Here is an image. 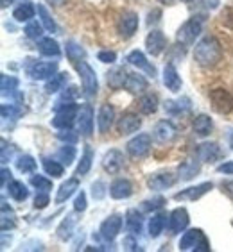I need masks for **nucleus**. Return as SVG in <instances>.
<instances>
[{"instance_id":"f257e3e1","label":"nucleus","mask_w":233,"mask_h":252,"mask_svg":"<svg viewBox=\"0 0 233 252\" xmlns=\"http://www.w3.org/2000/svg\"><path fill=\"white\" fill-rule=\"evenodd\" d=\"M223 58V47L217 41L215 36H204L199 39V43L194 49V59L195 63L204 68H212L221 61Z\"/></svg>"},{"instance_id":"f03ea898","label":"nucleus","mask_w":233,"mask_h":252,"mask_svg":"<svg viewBox=\"0 0 233 252\" xmlns=\"http://www.w3.org/2000/svg\"><path fill=\"white\" fill-rule=\"evenodd\" d=\"M78 106L72 104V102H67V104H61L59 102L56 106V117L52 118V126L58 127V129H70L74 124V120L78 118Z\"/></svg>"},{"instance_id":"7ed1b4c3","label":"nucleus","mask_w":233,"mask_h":252,"mask_svg":"<svg viewBox=\"0 0 233 252\" xmlns=\"http://www.w3.org/2000/svg\"><path fill=\"white\" fill-rule=\"evenodd\" d=\"M180 249L181 251H210V243L208 240L204 238L203 231L201 229H190L181 236L180 240Z\"/></svg>"},{"instance_id":"20e7f679","label":"nucleus","mask_w":233,"mask_h":252,"mask_svg":"<svg viewBox=\"0 0 233 252\" xmlns=\"http://www.w3.org/2000/svg\"><path fill=\"white\" fill-rule=\"evenodd\" d=\"M76 68L79 72V77H81V84H83V90L88 97H93L99 90V83H97V75L93 72V68L86 63V61H79L76 63Z\"/></svg>"},{"instance_id":"39448f33","label":"nucleus","mask_w":233,"mask_h":252,"mask_svg":"<svg viewBox=\"0 0 233 252\" xmlns=\"http://www.w3.org/2000/svg\"><path fill=\"white\" fill-rule=\"evenodd\" d=\"M210 102L212 107L221 115H228L233 111V95L224 88H215L210 92Z\"/></svg>"},{"instance_id":"423d86ee","label":"nucleus","mask_w":233,"mask_h":252,"mask_svg":"<svg viewBox=\"0 0 233 252\" xmlns=\"http://www.w3.org/2000/svg\"><path fill=\"white\" fill-rule=\"evenodd\" d=\"M199 34H201V20L194 16V18L187 20V22L181 25L178 34H176V39H178V43H181V45H192Z\"/></svg>"},{"instance_id":"0eeeda50","label":"nucleus","mask_w":233,"mask_h":252,"mask_svg":"<svg viewBox=\"0 0 233 252\" xmlns=\"http://www.w3.org/2000/svg\"><path fill=\"white\" fill-rule=\"evenodd\" d=\"M138 29V15L135 11H124L116 22V31L122 38H131Z\"/></svg>"},{"instance_id":"6e6552de","label":"nucleus","mask_w":233,"mask_h":252,"mask_svg":"<svg viewBox=\"0 0 233 252\" xmlns=\"http://www.w3.org/2000/svg\"><path fill=\"white\" fill-rule=\"evenodd\" d=\"M151 145H153V138L151 134H138L135 136L131 141H127V152L133 156V158H144L146 154H149Z\"/></svg>"},{"instance_id":"1a4fd4ad","label":"nucleus","mask_w":233,"mask_h":252,"mask_svg":"<svg viewBox=\"0 0 233 252\" xmlns=\"http://www.w3.org/2000/svg\"><path fill=\"white\" fill-rule=\"evenodd\" d=\"M102 168L106 170L108 174H118L124 168V154L116 149L108 151L102 158Z\"/></svg>"},{"instance_id":"9d476101","label":"nucleus","mask_w":233,"mask_h":252,"mask_svg":"<svg viewBox=\"0 0 233 252\" xmlns=\"http://www.w3.org/2000/svg\"><path fill=\"white\" fill-rule=\"evenodd\" d=\"M146 47L151 56H160V54L167 49L165 34L161 32V31H151L146 38Z\"/></svg>"},{"instance_id":"9b49d317","label":"nucleus","mask_w":233,"mask_h":252,"mask_svg":"<svg viewBox=\"0 0 233 252\" xmlns=\"http://www.w3.org/2000/svg\"><path fill=\"white\" fill-rule=\"evenodd\" d=\"M176 134H178V131L169 120H160L153 129V136L158 143H170L176 138Z\"/></svg>"},{"instance_id":"f8f14e48","label":"nucleus","mask_w":233,"mask_h":252,"mask_svg":"<svg viewBox=\"0 0 233 252\" xmlns=\"http://www.w3.org/2000/svg\"><path fill=\"white\" fill-rule=\"evenodd\" d=\"M78 124H79V131L83 136H92L93 134V109L90 104H84L81 106L78 113Z\"/></svg>"},{"instance_id":"ddd939ff","label":"nucleus","mask_w":233,"mask_h":252,"mask_svg":"<svg viewBox=\"0 0 233 252\" xmlns=\"http://www.w3.org/2000/svg\"><path fill=\"white\" fill-rule=\"evenodd\" d=\"M122 217L120 215H112V217H108L104 222L101 223V236L106 238V240H115L116 234L120 233L122 229Z\"/></svg>"},{"instance_id":"4468645a","label":"nucleus","mask_w":233,"mask_h":252,"mask_svg":"<svg viewBox=\"0 0 233 252\" xmlns=\"http://www.w3.org/2000/svg\"><path fill=\"white\" fill-rule=\"evenodd\" d=\"M189 213H187V209L185 208H176L169 217V229L172 234H178L181 233L183 229H187L189 225Z\"/></svg>"},{"instance_id":"2eb2a0df","label":"nucleus","mask_w":233,"mask_h":252,"mask_svg":"<svg viewBox=\"0 0 233 252\" xmlns=\"http://www.w3.org/2000/svg\"><path fill=\"white\" fill-rule=\"evenodd\" d=\"M176 183V177L169 172H160V174H153L147 177V186L155 191H161L167 189Z\"/></svg>"},{"instance_id":"dca6fc26","label":"nucleus","mask_w":233,"mask_h":252,"mask_svg":"<svg viewBox=\"0 0 233 252\" xmlns=\"http://www.w3.org/2000/svg\"><path fill=\"white\" fill-rule=\"evenodd\" d=\"M142 126V120L138 115H135V113H126V115H122L120 120H118V124H116V129H118V132L120 134H133V132H136L138 129H140Z\"/></svg>"},{"instance_id":"f3484780","label":"nucleus","mask_w":233,"mask_h":252,"mask_svg":"<svg viewBox=\"0 0 233 252\" xmlns=\"http://www.w3.org/2000/svg\"><path fill=\"white\" fill-rule=\"evenodd\" d=\"M113 118H115V109L110 104H102L97 115V126L101 134H106L113 126Z\"/></svg>"},{"instance_id":"a211bd4d","label":"nucleus","mask_w":233,"mask_h":252,"mask_svg":"<svg viewBox=\"0 0 233 252\" xmlns=\"http://www.w3.org/2000/svg\"><path fill=\"white\" fill-rule=\"evenodd\" d=\"M133 193V185L131 181L127 179H115L110 186V195H112L113 199H127V197H131Z\"/></svg>"},{"instance_id":"6ab92c4d","label":"nucleus","mask_w":233,"mask_h":252,"mask_svg":"<svg viewBox=\"0 0 233 252\" xmlns=\"http://www.w3.org/2000/svg\"><path fill=\"white\" fill-rule=\"evenodd\" d=\"M163 84L167 86V90L174 93L181 90V77L178 70L174 68V64H167L165 70H163Z\"/></svg>"},{"instance_id":"aec40b11","label":"nucleus","mask_w":233,"mask_h":252,"mask_svg":"<svg viewBox=\"0 0 233 252\" xmlns=\"http://www.w3.org/2000/svg\"><path fill=\"white\" fill-rule=\"evenodd\" d=\"M212 188H214L212 183H203V185H197V186H194V188L185 189V191H181V193H176V200H181V199L197 200V199H201L204 193H208Z\"/></svg>"},{"instance_id":"412c9836","label":"nucleus","mask_w":233,"mask_h":252,"mask_svg":"<svg viewBox=\"0 0 233 252\" xmlns=\"http://www.w3.org/2000/svg\"><path fill=\"white\" fill-rule=\"evenodd\" d=\"M201 159H187L183 161L180 166H178V174H180V179L181 181H190L194 177L195 174H199V168H201Z\"/></svg>"},{"instance_id":"4be33fe9","label":"nucleus","mask_w":233,"mask_h":252,"mask_svg":"<svg viewBox=\"0 0 233 252\" xmlns=\"http://www.w3.org/2000/svg\"><path fill=\"white\" fill-rule=\"evenodd\" d=\"M127 61H129L133 66L140 68V70H146L151 77H155V73H156L155 66H151V64L147 63V58L144 56V52H140V50H131V52L127 54Z\"/></svg>"},{"instance_id":"5701e85b","label":"nucleus","mask_w":233,"mask_h":252,"mask_svg":"<svg viewBox=\"0 0 233 252\" xmlns=\"http://www.w3.org/2000/svg\"><path fill=\"white\" fill-rule=\"evenodd\" d=\"M197 158L203 163H212L217 158H221V149H219L217 143H201L199 149H197Z\"/></svg>"},{"instance_id":"b1692460","label":"nucleus","mask_w":233,"mask_h":252,"mask_svg":"<svg viewBox=\"0 0 233 252\" xmlns=\"http://www.w3.org/2000/svg\"><path fill=\"white\" fill-rule=\"evenodd\" d=\"M56 68L58 66L54 63H36L31 66L29 73L33 79H49V77H54Z\"/></svg>"},{"instance_id":"393cba45","label":"nucleus","mask_w":233,"mask_h":252,"mask_svg":"<svg viewBox=\"0 0 233 252\" xmlns=\"http://www.w3.org/2000/svg\"><path fill=\"white\" fill-rule=\"evenodd\" d=\"M127 77H129V73L126 72V68H113L112 72L108 73V84L113 90H120L126 86Z\"/></svg>"},{"instance_id":"a878e982","label":"nucleus","mask_w":233,"mask_h":252,"mask_svg":"<svg viewBox=\"0 0 233 252\" xmlns=\"http://www.w3.org/2000/svg\"><path fill=\"white\" fill-rule=\"evenodd\" d=\"M79 188V181L78 179H68L67 183L61 185V188L58 189V195H56V202L61 204L65 202L67 199H70L74 193H76V189Z\"/></svg>"},{"instance_id":"bb28decb","label":"nucleus","mask_w":233,"mask_h":252,"mask_svg":"<svg viewBox=\"0 0 233 252\" xmlns=\"http://www.w3.org/2000/svg\"><path fill=\"white\" fill-rule=\"evenodd\" d=\"M158 109V97L156 95H144V97L138 98V111L142 115H153V113Z\"/></svg>"},{"instance_id":"cd10ccee","label":"nucleus","mask_w":233,"mask_h":252,"mask_svg":"<svg viewBox=\"0 0 233 252\" xmlns=\"http://www.w3.org/2000/svg\"><path fill=\"white\" fill-rule=\"evenodd\" d=\"M7 191H9L11 199H15L16 202H24L27 199V195H29L27 186L24 183H20V181H11L9 186H7Z\"/></svg>"},{"instance_id":"c85d7f7f","label":"nucleus","mask_w":233,"mask_h":252,"mask_svg":"<svg viewBox=\"0 0 233 252\" xmlns=\"http://www.w3.org/2000/svg\"><path fill=\"white\" fill-rule=\"evenodd\" d=\"M192 127H194V132L197 136H208L212 131V118L208 115H199V117H195Z\"/></svg>"},{"instance_id":"c756f323","label":"nucleus","mask_w":233,"mask_h":252,"mask_svg":"<svg viewBox=\"0 0 233 252\" xmlns=\"http://www.w3.org/2000/svg\"><path fill=\"white\" fill-rule=\"evenodd\" d=\"M147 88V81L144 75H138V73H129V77L126 81V90L131 93L144 92Z\"/></svg>"},{"instance_id":"7c9ffc66","label":"nucleus","mask_w":233,"mask_h":252,"mask_svg":"<svg viewBox=\"0 0 233 252\" xmlns=\"http://www.w3.org/2000/svg\"><path fill=\"white\" fill-rule=\"evenodd\" d=\"M126 229L129 233H140L142 229V215L136 209H129L126 215Z\"/></svg>"},{"instance_id":"2f4dec72","label":"nucleus","mask_w":233,"mask_h":252,"mask_svg":"<svg viewBox=\"0 0 233 252\" xmlns=\"http://www.w3.org/2000/svg\"><path fill=\"white\" fill-rule=\"evenodd\" d=\"M167 223V219L165 215H153V219L149 220V234L153 238H158L161 234V231H163V227H165Z\"/></svg>"},{"instance_id":"473e14b6","label":"nucleus","mask_w":233,"mask_h":252,"mask_svg":"<svg viewBox=\"0 0 233 252\" xmlns=\"http://www.w3.org/2000/svg\"><path fill=\"white\" fill-rule=\"evenodd\" d=\"M74 225H76V217H74V215H68L67 219L59 223V227H58V238L59 240H63L65 242V240H68V238L72 236Z\"/></svg>"},{"instance_id":"72a5a7b5","label":"nucleus","mask_w":233,"mask_h":252,"mask_svg":"<svg viewBox=\"0 0 233 252\" xmlns=\"http://www.w3.org/2000/svg\"><path fill=\"white\" fill-rule=\"evenodd\" d=\"M38 49L39 52L43 54V56H58L59 54V45L56 39L52 38H41L38 43Z\"/></svg>"},{"instance_id":"f704fd0d","label":"nucleus","mask_w":233,"mask_h":252,"mask_svg":"<svg viewBox=\"0 0 233 252\" xmlns=\"http://www.w3.org/2000/svg\"><path fill=\"white\" fill-rule=\"evenodd\" d=\"M34 11L36 9H34L31 4H22L15 9L13 16H15V20H18V22H29L31 18H34Z\"/></svg>"},{"instance_id":"c9c22d12","label":"nucleus","mask_w":233,"mask_h":252,"mask_svg":"<svg viewBox=\"0 0 233 252\" xmlns=\"http://www.w3.org/2000/svg\"><path fill=\"white\" fill-rule=\"evenodd\" d=\"M67 58L72 61V63H79V61H83L84 58V50L79 47L76 41H68L67 43Z\"/></svg>"},{"instance_id":"e433bc0d","label":"nucleus","mask_w":233,"mask_h":252,"mask_svg":"<svg viewBox=\"0 0 233 252\" xmlns=\"http://www.w3.org/2000/svg\"><path fill=\"white\" fill-rule=\"evenodd\" d=\"M190 109V100L189 98H183V100H178V102H165V111L170 113V115H178L181 111H189Z\"/></svg>"},{"instance_id":"4c0bfd02","label":"nucleus","mask_w":233,"mask_h":252,"mask_svg":"<svg viewBox=\"0 0 233 252\" xmlns=\"http://www.w3.org/2000/svg\"><path fill=\"white\" fill-rule=\"evenodd\" d=\"M92 159H93V151L88 147L86 151H84V154L81 156V161H79L78 175H84L90 172V168H92Z\"/></svg>"},{"instance_id":"58836bf2","label":"nucleus","mask_w":233,"mask_h":252,"mask_svg":"<svg viewBox=\"0 0 233 252\" xmlns=\"http://www.w3.org/2000/svg\"><path fill=\"white\" fill-rule=\"evenodd\" d=\"M63 163L61 161H52V159H43V168L45 172L49 175H52V177H61L63 175Z\"/></svg>"},{"instance_id":"ea45409f","label":"nucleus","mask_w":233,"mask_h":252,"mask_svg":"<svg viewBox=\"0 0 233 252\" xmlns=\"http://www.w3.org/2000/svg\"><path fill=\"white\" fill-rule=\"evenodd\" d=\"M65 81H67V73H56V75H54V77L50 79L49 83H47L45 90H47V93H56V92H59V90H63Z\"/></svg>"},{"instance_id":"a19ab883","label":"nucleus","mask_w":233,"mask_h":252,"mask_svg":"<svg viewBox=\"0 0 233 252\" xmlns=\"http://www.w3.org/2000/svg\"><path fill=\"white\" fill-rule=\"evenodd\" d=\"M76 154H78V152H76V149H74L72 145H65V147H61V149H59L58 159L61 161L63 165L68 166L74 159H76Z\"/></svg>"},{"instance_id":"79ce46f5","label":"nucleus","mask_w":233,"mask_h":252,"mask_svg":"<svg viewBox=\"0 0 233 252\" xmlns=\"http://www.w3.org/2000/svg\"><path fill=\"white\" fill-rule=\"evenodd\" d=\"M38 15L39 18H41V24H43V27L49 32H54L56 31V22L52 20V16L49 15V11H47V7L45 5H38Z\"/></svg>"},{"instance_id":"37998d69","label":"nucleus","mask_w":233,"mask_h":252,"mask_svg":"<svg viewBox=\"0 0 233 252\" xmlns=\"http://www.w3.org/2000/svg\"><path fill=\"white\" fill-rule=\"evenodd\" d=\"M16 166H18L20 172H24V174H29L36 168V161L31 158V156H20L18 161H16Z\"/></svg>"},{"instance_id":"c03bdc74","label":"nucleus","mask_w":233,"mask_h":252,"mask_svg":"<svg viewBox=\"0 0 233 252\" xmlns=\"http://www.w3.org/2000/svg\"><path fill=\"white\" fill-rule=\"evenodd\" d=\"M25 34L33 39H38V38H41L43 29H41V25H39L38 22H29V24L25 25Z\"/></svg>"},{"instance_id":"a18cd8bd","label":"nucleus","mask_w":233,"mask_h":252,"mask_svg":"<svg viewBox=\"0 0 233 252\" xmlns=\"http://www.w3.org/2000/svg\"><path fill=\"white\" fill-rule=\"evenodd\" d=\"M31 183H33V186H36L39 191H49V189L52 188V183H50L49 179L41 177V175H33Z\"/></svg>"},{"instance_id":"49530a36","label":"nucleus","mask_w":233,"mask_h":252,"mask_svg":"<svg viewBox=\"0 0 233 252\" xmlns=\"http://www.w3.org/2000/svg\"><path fill=\"white\" fill-rule=\"evenodd\" d=\"M92 195L95 200H101L104 195H106V185L102 183V181H97V183H93L92 185Z\"/></svg>"},{"instance_id":"de8ad7c7","label":"nucleus","mask_w":233,"mask_h":252,"mask_svg":"<svg viewBox=\"0 0 233 252\" xmlns=\"http://www.w3.org/2000/svg\"><path fill=\"white\" fill-rule=\"evenodd\" d=\"M163 204H165V199H163V197H155V199H149L144 202V209H146V211H153V209L161 208Z\"/></svg>"},{"instance_id":"09e8293b","label":"nucleus","mask_w":233,"mask_h":252,"mask_svg":"<svg viewBox=\"0 0 233 252\" xmlns=\"http://www.w3.org/2000/svg\"><path fill=\"white\" fill-rule=\"evenodd\" d=\"M221 20H223V24L226 25L228 29H233V5H228V7L223 11Z\"/></svg>"},{"instance_id":"8fccbe9b","label":"nucleus","mask_w":233,"mask_h":252,"mask_svg":"<svg viewBox=\"0 0 233 252\" xmlns=\"http://www.w3.org/2000/svg\"><path fill=\"white\" fill-rule=\"evenodd\" d=\"M16 86H18V81H16L15 77H7V75H2V92L7 93V90H9V92H13Z\"/></svg>"},{"instance_id":"3c124183","label":"nucleus","mask_w":233,"mask_h":252,"mask_svg":"<svg viewBox=\"0 0 233 252\" xmlns=\"http://www.w3.org/2000/svg\"><path fill=\"white\" fill-rule=\"evenodd\" d=\"M99 61H102V63H115L116 59V54L113 52V50H101V52L97 54Z\"/></svg>"},{"instance_id":"603ef678","label":"nucleus","mask_w":233,"mask_h":252,"mask_svg":"<svg viewBox=\"0 0 233 252\" xmlns=\"http://www.w3.org/2000/svg\"><path fill=\"white\" fill-rule=\"evenodd\" d=\"M47 204H49V195H47V191H39V193L36 195V199H34V208L43 209Z\"/></svg>"},{"instance_id":"864d4df0","label":"nucleus","mask_w":233,"mask_h":252,"mask_svg":"<svg viewBox=\"0 0 233 252\" xmlns=\"http://www.w3.org/2000/svg\"><path fill=\"white\" fill-rule=\"evenodd\" d=\"M74 209L76 211H84L86 209V195L81 191V193L76 197V202H74Z\"/></svg>"},{"instance_id":"5fc2aeb1","label":"nucleus","mask_w":233,"mask_h":252,"mask_svg":"<svg viewBox=\"0 0 233 252\" xmlns=\"http://www.w3.org/2000/svg\"><path fill=\"white\" fill-rule=\"evenodd\" d=\"M219 172L221 174H233V161H228V163H223V165L219 166Z\"/></svg>"},{"instance_id":"6e6d98bb","label":"nucleus","mask_w":233,"mask_h":252,"mask_svg":"<svg viewBox=\"0 0 233 252\" xmlns=\"http://www.w3.org/2000/svg\"><path fill=\"white\" fill-rule=\"evenodd\" d=\"M59 140H63V141H76L78 140V134H72V131H68L67 134H65V132H59Z\"/></svg>"},{"instance_id":"4d7b16f0","label":"nucleus","mask_w":233,"mask_h":252,"mask_svg":"<svg viewBox=\"0 0 233 252\" xmlns=\"http://www.w3.org/2000/svg\"><path fill=\"white\" fill-rule=\"evenodd\" d=\"M160 16H161V13L158 9L151 11L149 13V24H156V22H160Z\"/></svg>"},{"instance_id":"13d9d810","label":"nucleus","mask_w":233,"mask_h":252,"mask_svg":"<svg viewBox=\"0 0 233 252\" xmlns=\"http://www.w3.org/2000/svg\"><path fill=\"white\" fill-rule=\"evenodd\" d=\"M124 247L127 249V251H136V242L135 240H133V238H126V240H124Z\"/></svg>"},{"instance_id":"bf43d9fd","label":"nucleus","mask_w":233,"mask_h":252,"mask_svg":"<svg viewBox=\"0 0 233 252\" xmlns=\"http://www.w3.org/2000/svg\"><path fill=\"white\" fill-rule=\"evenodd\" d=\"M223 189L226 191V193L230 195L233 199V181H230V183H226V185H223Z\"/></svg>"},{"instance_id":"052dcab7","label":"nucleus","mask_w":233,"mask_h":252,"mask_svg":"<svg viewBox=\"0 0 233 252\" xmlns=\"http://www.w3.org/2000/svg\"><path fill=\"white\" fill-rule=\"evenodd\" d=\"M7 175H11V172L7 168H4V170H2V186L5 185V179H7Z\"/></svg>"},{"instance_id":"680f3d73","label":"nucleus","mask_w":233,"mask_h":252,"mask_svg":"<svg viewBox=\"0 0 233 252\" xmlns=\"http://www.w3.org/2000/svg\"><path fill=\"white\" fill-rule=\"evenodd\" d=\"M50 4H54V5H63L67 0H49Z\"/></svg>"},{"instance_id":"e2e57ef3","label":"nucleus","mask_w":233,"mask_h":252,"mask_svg":"<svg viewBox=\"0 0 233 252\" xmlns=\"http://www.w3.org/2000/svg\"><path fill=\"white\" fill-rule=\"evenodd\" d=\"M158 2H161V4H172L174 0H158Z\"/></svg>"},{"instance_id":"0e129e2a","label":"nucleus","mask_w":233,"mask_h":252,"mask_svg":"<svg viewBox=\"0 0 233 252\" xmlns=\"http://www.w3.org/2000/svg\"><path fill=\"white\" fill-rule=\"evenodd\" d=\"M7 4H11V0H2V7H5Z\"/></svg>"},{"instance_id":"69168bd1","label":"nucleus","mask_w":233,"mask_h":252,"mask_svg":"<svg viewBox=\"0 0 233 252\" xmlns=\"http://www.w3.org/2000/svg\"><path fill=\"white\" fill-rule=\"evenodd\" d=\"M183 2H192V0H183Z\"/></svg>"}]
</instances>
